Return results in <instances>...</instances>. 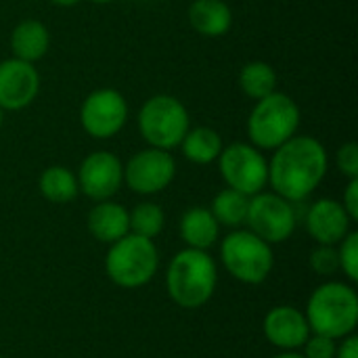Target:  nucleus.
Returning a JSON list of instances; mask_svg holds the SVG:
<instances>
[{"label": "nucleus", "mask_w": 358, "mask_h": 358, "mask_svg": "<svg viewBox=\"0 0 358 358\" xmlns=\"http://www.w3.org/2000/svg\"><path fill=\"white\" fill-rule=\"evenodd\" d=\"M329 157L323 143L308 134H296L273 151L268 185L273 193L298 203L310 197L327 176Z\"/></svg>", "instance_id": "obj_1"}, {"label": "nucleus", "mask_w": 358, "mask_h": 358, "mask_svg": "<svg viewBox=\"0 0 358 358\" xmlns=\"http://www.w3.org/2000/svg\"><path fill=\"white\" fill-rule=\"evenodd\" d=\"M218 285V266L203 250L185 248L168 264L166 292L180 308H201L208 304Z\"/></svg>", "instance_id": "obj_2"}, {"label": "nucleus", "mask_w": 358, "mask_h": 358, "mask_svg": "<svg viewBox=\"0 0 358 358\" xmlns=\"http://www.w3.org/2000/svg\"><path fill=\"white\" fill-rule=\"evenodd\" d=\"M306 321L313 334L342 340L358 325L357 292L342 281H325L306 302Z\"/></svg>", "instance_id": "obj_3"}, {"label": "nucleus", "mask_w": 358, "mask_h": 358, "mask_svg": "<svg viewBox=\"0 0 358 358\" xmlns=\"http://www.w3.org/2000/svg\"><path fill=\"white\" fill-rule=\"evenodd\" d=\"M300 107L285 92H271L256 101L248 115V136L250 143L260 151H275L300 128Z\"/></svg>", "instance_id": "obj_4"}, {"label": "nucleus", "mask_w": 358, "mask_h": 358, "mask_svg": "<svg viewBox=\"0 0 358 358\" xmlns=\"http://www.w3.org/2000/svg\"><path fill=\"white\" fill-rule=\"evenodd\" d=\"M157 266L159 254L153 239L134 233H128L115 243H111L105 256L107 277L124 289H136L147 285L155 277Z\"/></svg>", "instance_id": "obj_5"}, {"label": "nucleus", "mask_w": 358, "mask_h": 358, "mask_svg": "<svg viewBox=\"0 0 358 358\" xmlns=\"http://www.w3.org/2000/svg\"><path fill=\"white\" fill-rule=\"evenodd\" d=\"M138 130L149 147L172 151L191 128V117L180 99L172 94L149 96L138 111Z\"/></svg>", "instance_id": "obj_6"}, {"label": "nucleus", "mask_w": 358, "mask_h": 358, "mask_svg": "<svg viewBox=\"0 0 358 358\" xmlns=\"http://www.w3.org/2000/svg\"><path fill=\"white\" fill-rule=\"evenodd\" d=\"M220 260L229 275L245 285L264 283L275 266L271 243L262 241L250 229L229 233L220 243Z\"/></svg>", "instance_id": "obj_7"}, {"label": "nucleus", "mask_w": 358, "mask_h": 358, "mask_svg": "<svg viewBox=\"0 0 358 358\" xmlns=\"http://www.w3.org/2000/svg\"><path fill=\"white\" fill-rule=\"evenodd\" d=\"M216 162L227 187L248 197L264 191L268 185V162L252 143H231L222 147Z\"/></svg>", "instance_id": "obj_8"}, {"label": "nucleus", "mask_w": 358, "mask_h": 358, "mask_svg": "<svg viewBox=\"0 0 358 358\" xmlns=\"http://www.w3.org/2000/svg\"><path fill=\"white\" fill-rule=\"evenodd\" d=\"M245 224L266 243H283L296 231L294 203L277 193H256L250 197Z\"/></svg>", "instance_id": "obj_9"}, {"label": "nucleus", "mask_w": 358, "mask_h": 358, "mask_svg": "<svg viewBox=\"0 0 358 358\" xmlns=\"http://www.w3.org/2000/svg\"><path fill=\"white\" fill-rule=\"evenodd\" d=\"M128 122V103L115 88L92 90L80 107V124L86 134L99 141L113 138Z\"/></svg>", "instance_id": "obj_10"}, {"label": "nucleus", "mask_w": 358, "mask_h": 358, "mask_svg": "<svg viewBox=\"0 0 358 358\" xmlns=\"http://www.w3.org/2000/svg\"><path fill=\"white\" fill-rule=\"evenodd\" d=\"M176 159L170 151L147 147L136 151L124 166V182L132 193L155 195L172 185Z\"/></svg>", "instance_id": "obj_11"}, {"label": "nucleus", "mask_w": 358, "mask_h": 358, "mask_svg": "<svg viewBox=\"0 0 358 358\" xmlns=\"http://www.w3.org/2000/svg\"><path fill=\"white\" fill-rule=\"evenodd\" d=\"M76 178L80 193L88 199L107 201L124 185V164L111 151H94L82 159Z\"/></svg>", "instance_id": "obj_12"}, {"label": "nucleus", "mask_w": 358, "mask_h": 358, "mask_svg": "<svg viewBox=\"0 0 358 358\" xmlns=\"http://www.w3.org/2000/svg\"><path fill=\"white\" fill-rule=\"evenodd\" d=\"M40 92V71L34 63L21 59L0 61V109L21 111L29 107Z\"/></svg>", "instance_id": "obj_13"}, {"label": "nucleus", "mask_w": 358, "mask_h": 358, "mask_svg": "<svg viewBox=\"0 0 358 358\" xmlns=\"http://www.w3.org/2000/svg\"><path fill=\"white\" fill-rule=\"evenodd\" d=\"M264 338L283 352H294L304 346L308 336L313 334L306 321V315L296 306H275L266 313L264 323Z\"/></svg>", "instance_id": "obj_14"}, {"label": "nucleus", "mask_w": 358, "mask_h": 358, "mask_svg": "<svg viewBox=\"0 0 358 358\" xmlns=\"http://www.w3.org/2000/svg\"><path fill=\"white\" fill-rule=\"evenodd\" d=\"M344 206L331 197L317 199L306 212V231L319 245H338L352 229Z\"/></svg>", "instance_id": "obj_15"}, {"label": "nucleus", "mask_w": 358, "mask_h": 358, "mask_svg": "<svg viewBox=\"0 0 358 358\" xmlns=\"http://www.w3.org/2000/svg\"><path fill=\"white\" fill-rule=\"evenodd\" d=\"M88 233L101 243H115L124 235L130 233V214L124 206L107 199L96 201V206L88 214Z\"/></svg>", "instance_id": "obj_16"}, {"label": "nucleus", "mask_w": 358, "mask_h": 358, "mask_svg": "<svg viewBox=\"0 0 358 358\" xmlns=\"http://www.w3.org/2000/svg\"><path fill=\"white\" fill-rule=\"evenodd\" d=\"M187 15L191 27L203 38H220L233 25V10L224 0H193Z\"/></svg>", "instance_id": "obj_17"}, {"label": "nucleus", "mask_w": 358, "mask_h": 358, "mask_svg": "<svg viewBox=\"0 0 358 358\" xmlns=\"http://www.w3.org/2000/svg\"><path fill=\"white\" fill-rule=\"evenodd\" d=\"M50 48V31L38 19H23L10 31V50L15 59L36 63Z\"/></svg>", "instance_id": "obj_18"}, {"label": "nucleus", "mask_w": 358, "mask_h": 358, "mask_svg": "<svg viewBox=\"0 0 358 358\" xmlns=\"http://www.w3.org/2000/svg\"><path fill=\"white\" fill-rule=\"evenodd\" d=\"M180 237L187 248L208 252L220 237V224L208 208H189L180 218Z\"/></svg>", "instance_id": "obj_19"}, {"label": "nucleus", "mask_w": 358, "mask_h": 358, "mask_svg": "<svg viewBox=\"0 0 358 358\" xmlns=\"http://www.w3.org/2000/svg\"><path fill=\"white\" fill-rule=\"evenodd\" d=\"M178 147L182 149L185 159H189L191 164L208 166L218 159L224 143L218 130L208 128V126H197V128H189V132L185 134Z\"/></svg>", "instance_id": "obj_20"}, {"label": "nucleus", "mask_w": 358, "mask_h": 358, "mask_svg": "<svg viewBox=\"0 0 358 358\" xmlns=\"http://www.w3.org/2000/svg\"><path fill=\"white\" fill-rule=\"evenodd\" d=\"M38 189L50 203H69L80 193L76 174L65 166H48L38 178Z\"/></svg>", "instance_id": "obj_21"}, {"label": "nucleus", "mask_w": 358, "mask_h": 358, "mask_svg": "<svg viewBox=\"0 0 358 358\" xmlns=\"http://www.w3.org/2000/svg\"><path fill=\"white\" fill-rule=\"evenodd\" d=\"M239 88L241 92L252 99L260 101L266 94L277 90V73L271 63L266 61H250L239 71Z\"/></svg>", "instance_id": "obj_22"}, {"label": "nucleus", "mask_w": 358, "mask_h": 358, "mask_svg": "<svg viewBox=\"0 0 358 358\" xmlns=\"http://www.w3.org/2000/svg\"><path fill=\"white\" fill-rule=\"evenodd\" d=\"M248 203L250 197L235 191V189H222L214 199H212V208L210 212L214 214V218L218 220L220 227H231L237 229L245 222L248 216Z\"/></svg>", "instance_id": "obj_23"}, {"label": "nucleus", "mask_w": 358, "mask_h": 358, "mask_svg": "<svg viewBox=\"0 0 358 358\" xmlns=\"http://www.w3.org/2000/svg\"><path fill=\"white\" fill-rule=\"evenodd\" d=\"M130 214V233L147 237V239H155L164 227H166V214L162 210V206L151 203V201H143L138 206L132 208Z\"/></svg>", "instance_id": "obj_24"}, {"label": "nucleus", "mask_w": 358, "mask_h": 358, "mask_svg": "<svg viewBox=\"0 0 358 358\" xmlns=\"http://www.w3.org/2000/svg\"><path fill=\"white\" fill-rule=\"evenodd\" d=\"M338 258H340V271L355 283L358 281V233L350 231L340 243H338Z\"/></svg>", "instance_id": "obj_25"}, {"label": "nucleus", "mask_w": 358, "mask_h": 358, "mask_svg": "<svg viewBox=\"0 0 358 358\" xmlns=\"http://www.w3.org/2000/svg\"><path fill=\"white\" fill-rule=\"evenodd\" d=\"M310 268L321 277H331L340 271V258L336 245H317L310 254Z\"/></svg>", "instance_id": "obj_26"}, {"label": "nucleus", "mask_w": 358, "mask_h": 358, "mask_svg": "<svg viewBox=\"0 0 358 358\" xmlns=\"http://www.w3.org/2000/svg\"><path fill=\"white\" fill-rule=\"evenodd\" d=\"M304 358H336V348H338V340L319 336V334H310L308 340L304 342Z\"/></svg>", "instance_id": "obj_27"}, {"label": "nucleus", "mask_w": 358, "mask_h": 358, "mask_svg": "<svg viewBox=\"0 0 358 358\" xmlns=\"http://www.w3.org/2000/svg\"><path fill=\"white\" fill-rule=\"evenodd\" d=\"M336 166L338 170L350 180L358 178V145L357 143H344L336 153Z\"/></svg>", "instance_id": "obj_28"}, {"label": "nucleus", "mask_w": 358, "mask_h": 358, "mask_svg": "<svg viewBox=\"0 0 358 358\" xmlns=\"http://www.w3.org/2000/svg\"><path fill=\"white\" fill-rule=\"evenodd\" d=\"M346 210V214L350 216V220H358V178H350L344 191V199L340 201Z\"/></svg>", "instance_id": "obj_29"}, {"label": "nucleus", "mask_w": 358, "mask_h": 358, "mask_svg": "<svg viewBox=\"0 0 358 358\" xmlns=\"http://www.w3.org/2000/svg\"><path fill=\"white\" fill-rule=\"evenodd\" d=\"M336 358H358V338L355 334L342 338V344L336 348Z\"/></svg>", "instance_id": "obj_30"}, {"label": "nucleus", "mask_w": 358, "mask_h": 358, "mask_svg": "<svg viewBox=\"0 0 358 358\" xmlns=\"http://www.w3.org/2000/svg\"><path fill=\"white\" fill-rule=\"evenodd\" d=\"M52 4H57V6H63V8H69V6H76L80 0H50Z\"/></svg>", "instance_id": "obj_31"}, {"label": "nucleus", "mask_w": 358, "mask_h": 358, "mask_svg": "<svg viewBox=\"0 0 358 358\" xmlns=\"http://www.w3.org/2000/svg\"><path fill=\"white\" fill-rule=\"evenodd\" d=\"M273 358H304L302 355H298L296 350L294 352H281V355H277V357H273Z\"/></svg>", "instance_id": "obj_32"}, {"label": "nucleus", "mask_w": 358, "mask_h": 358, "mask_svg": "<svg viewBox=\"0 0 358 358\" xmlns=\"http://www.w3.org/2000/svg\"><path fill=\"white\" fill-rule=\"evenodd\" d=\"M92 4H109V2H113V0H90Z\"/></svg>", "instance_id": "obj_33"}, {"label": "nucleus", "mask_w": 358, "mask_h": 358, "mask_svg": "<svg viewBox=\"0 0 358 358\" xmlns=\"http://www.w3.org/2000/svg\"><path fill=\"white\" fill-rule=\"evenodd\" d=\"M2 124H4V111L0 109V130H2Z\"/></svg>", "instance_id": "obj_34"}, {"label": "nucleus", "mask_w": 358, "mask_h": 358, "mask_svg": "<svg viewBox=\"0 0 358 358\" xmlns=\"http://www.w3.org/2000/svg\"><path fill=\"white\" fill-rule=\"evenodd\" d=\"M0 358H4V357H0Z\"/></svg>", "instance_id": "obj_35"}]
</instances>
